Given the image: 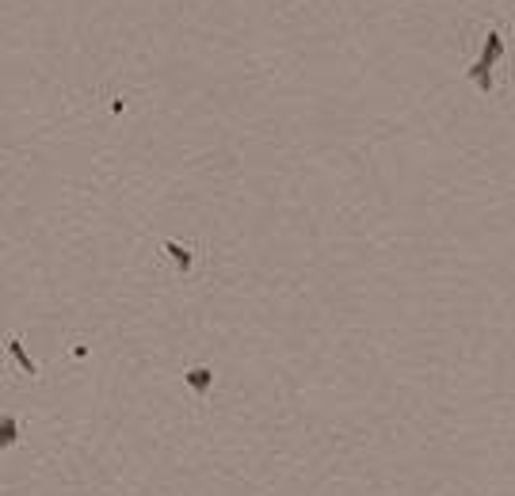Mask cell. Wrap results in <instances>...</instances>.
Wrapping results in <instances>:
<instances>
[{
	"instance_id": "6da1fadb",
	"label": "cell",
	"mask_w": 515,
	"mask_h": 496,
	"mask_svg": "<svg viewBox=\"0 0 515 496\" xmlns=\"http://www.w3.org/2000/svg\"><path fill=\"white\" fill-rule=\"evenodd\" d=\"M500 57H504V35H500V31H489V35H484V50H481L477 62L492 69V65L500 62Z\"/></svg>"
},
{
	"instance_id": "277c9868",
	"label": "cell",
	"mask_w": 515,
	"mask_h": 496,
	"mask_svg": "<svg viewBox=\"0 0 515 496\" xmlns=\"http://www.w3.org/2000/svg\"><path fill=\"white\" fill-rule=\"evenodd\" d=\"M8 351H12V359L23 367V374H31V378H35L38 370H35V363L27 359V351H23V343H19V336H8Z\"/></svg>"
},
{
	"instance_id": "8992f818",
	"label": "cell",
	"mask_w": 515,
	"mask_h": 496,
	"mask_svg": "<svg viewBox=\"0 0 515 496\" xmlns=\"http://www.w3.org/2000/svg\"><path fill=\"white\" fill-rule=\"evenodd\" d=\"M0 443H4V447L16 443V420L12 417H0Z\"/></svg>"
},
{
	"instance_id": "3957f363",
	"label": "cell",
	"mask_w": 515,
	"mask_h": 496,
	"mask_svg": "<svg viewBox=\"0 0 515 496\" xmlns=\"http://www.w3.org/2000/svg\"><path fill=\"white\" fill-rule=\"evenodd\" d=\"M165 252L172 260H176V268H179V275H187L191 271V264H195V256H191V248H184V245H176V241H165Z\"/></svg>"
},
{
	"instance_id": "5b68a950",
	"label": "cell",
	"mask_w": 515,
	"mask_h": 496,
	"mask_svg": "<svg viewBox=\"0 0 515 496\" xmlns=\"http://www.w3.org/2000/svg\"><path fill=\"white\" fill-rule=\"evenodd\" d=\"M470 80L481 88V92H492V69H489V65L473 62V69H470Z\"/></svg>"
},
{
	"instance_id": "7a4b0ae2",
	"label": "cell",
	"mask_w": 515,
	"mask_h": 496,
	"mask_svg": "<svg viewBox=\"0 0 515 496\" xmlns=\"http://www.w3.org/2000/svg\"><path fill=\"white\" fill-rule=\"evenodd\" d=\"M184 378H187V386L195 390V397H206V390H210V382H214V374H210L206 367H191Z\"/></svg>"
}]
</instances>
